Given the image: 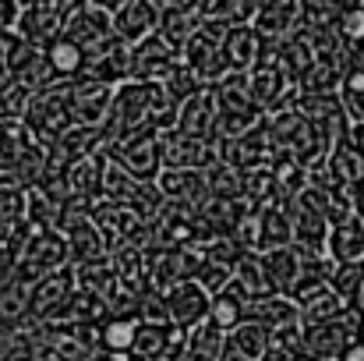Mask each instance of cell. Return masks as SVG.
<instances>
[{
	"mask_svg": "<svg viewBox=\"0 0 364 361\" xmlns=\"http://www.w3.org/2000/svg\"><path fill=\"white\" fill-rule=\"evenodd\" d=\"M36 280H39V273H32L25 266H14L7 273V280L0 283V337H11L28 323Z\"/></svg>",
	"mask_w": 364,
	"mask_h": 361,
	"instance_id": "6da1fadb",
	"label": "cell"
},
{
	"mask_svg": "<svg viewBox=\"0 0 364 361\" xmlns=\"http://www.w3.org/2000/svg\"><path fill=\"white\" fill-rule=\"evenodd\" d=\"M114 159H121L134 177L156 181L159 170H163V138L156 135V127L134 131V135H127L114 145Z\"/></svg>",
	"mask_w": 364,
	"mask_h": 361,
	"instance_id": "7a4b0ae2",
	"label": "cell"
},
{
	"mask_svg": "<svg viewBox=\"0 0 364 361\" xmlns=\"http://www.w3.org/2000/svg\"><path fill=\"white\" fill-rule=\"evenodd\" d=\"M114 93H117V85L89 78V75L71 82V117H75V124L107 127L110 110H114Z\"/></svg>",
	"mask_w": 364,
	"mask_h": 361,
	"instance_id": "3957f363",
	"label": "cell"
},
{
	"mask_svg": "<svg viewBox=\"0 0 364 361\" xmlns=\"http://www.w3.org/2000/svg\"><path fill=\"white\" fill-rule=\"evenodd\" d=\"M163 301H166V312H170V323L181 326V330H195L202 319H209V305H213V294L195 280H177L173 287L163 291Z\"/></svg>",
	"mask_w": 364,
	"mask_h": 361,
	"instance_id": "277c9868",
	"label": "cell"
},
{
	"mask_svg": "<svg viewBox=\"0 0 364 361\" xmlns=\"http://www.w3.org/2000/svg\"><path fill=\"white\" fill-rule=\"evenodd\" d=\"M75 283H78V273H75L71 266H60V269L43 273V276L36 280V287H32V315H28V319L50 323V319L68 305V298L75 294Z\"/></svg>",
	"mask_w": 364,
	"mask_h": 361,
	"instance_id": "5b68a950",
	"label": "cell"
},
{
	"mask_svg": "<svg viewBox=\"0 0 364 361\" xmlns=\"http://www.w3.org/2000/svg\"><path fill=\"white\" fill-rule=\"evenodd\" d=\"M159 18H163V7L156 0H131L114 14V32L121 36L124 43L134 46L145 36L159 32Z\"/></svg>",
	"mask_w": 364,
	"mask_h": 361,
	"instance_id": "8992f818",
	"label": "cell"
},
{
	"mask_svg": "<svg viewBox=\"0 0 364 361\" xmlns=\"http://www.w3.org/2000/svg\"><path fill=\"white\" fill-rule=\"evenodd\" d=\"M354 344V333L350 326L336 319H326V323H308L304 330V351L315 355V358H343V351Z\"/></svg>",
	"mask_w": 364,
	"mask_h": 361,
	"instance_id": "52a82bcc",
	"label": "cell"
},
{
	"mask_svg": "<svg viewBox=\"0 0 364 361\" xmlns=\"http://www.w3.org/2000/svg\"><path fill=\"white\" fill-rule=\"evenodd\" d=\"M216 93L213 89H198L191 93L184 103H181V114H177V131L188 135V138H205L209 127H216Z\"/></svg>",
	"mask_w": 364,
	"mask_h": 361,
	"instance_id": "ba28073f",
	"label": "cell"
},
{
	"mask_svg": "<svg viewBox=\"0 0 364 361\" xmlns=\"http://www.w3.org/2000/svg\"><path fill=\"white\" fill-rule=\"evenodd\" d=\"M159 192H163V199L188 202V206H202V199L209 195V177H205L202 170L166 167V170L159 174Z\"/></svg>",
	"mask_w": 364,
	"mask_h": 361,
	"instance_id": "9c48e42d",
	"label": "cell"
},
{
	"mask_svg": "<svg viewBox=\"0 0 364 361\" xmlns=\"http://www.w3.org/2000/svg\"><path fill=\"white\" fill-rule=\"evenodd\" d=\"M46 61H50V68H53V75H57L60 82H68V78H82V75L89 71V53H85V46H82L78 39H71L68 32L57 36V39L50 43Z\"/></svg>",
	"mask_w": 364,
	"mask_h": 361,
	"instance_id": "30bf717a",
	"label": "cell"
},
{
	"mask_svg": "<svg viewBox=\"0 0 364 361\" xmlns=\"http://www.w3.org/2000/svg\"><path fill=\"white\" fill-rule=\"evenodd\" d=\"M262 262H265V273H269V283H272L276 294H290L294 283H297L301 273H304V258H301L290 244L269 248V251L262 255Z\"/></svg>",
	"mask_w": 364,
	"mask_h": 361,
	"instance_id": "8fae6325",
	"label": "cell"
},
{
	"mask_svg": "<svg viewBox=\"0 0 364 361\" xmlns=\"http://www.w3.org/2000/svg\"><path fill=\"white\" fill-rule=\"evenodd\" d=\"M107 152L103 149H96V152H89V156H82L78 163H71L68 167V184H71V192L75 195H82V199H92V195H100L103 192V174H107Z\"/></svg>",
	"mask_w": 364,
	"mask_h": 361,
	"instance_id": "7c38bea8",
	"label": "cell"
},
{
	"mask_svg": "<svg viewBox=\"0 0 364 361\" xmlns=\"http://www.w3.org/2000/svg\"><path fill=\"white\" fill-rule=\"evenodd\" d=\"M258 28L247 25H234L223 28V57L230 64V71H251L258 64Z\"/></svg>",
	"mask_w": 364,
	"mask_h": 361,
	"instance_id": "4fadbf2b",
	"label": "cell"
},
{
	"mask_svg": "<svg viewBox=\"0 0 364 361\" xmlns=\"http://www.w3.org/2000/svg\"><path fill=\"white\" fill-rule=\"evenodd\" d=\"M234 283L247 294V301L265 298V294H276L272 283H269V273H265V262H262L258 251H244L241 258H237V266H234Z\"/></svg>",
	"mask_w": 364,
	"mask_h": 361,
	"instance_id": "5bb4252c",
	"label": "cell"
},
{
	"mask_svg": "<svg viewBox=\"0 0 364 361\" xmlns=\"http://www.w3.org/2000/svg\"><path fill=\"white\" fill-rule=\"evenodd\" d=\"M269 337H272V330H265L262 323H255V319H244L241 326H234L230 333H227V344L244 355L247 361H262L265 358V347H269Z\"/></svg>",
	"mask_w": 364,
	"mask_h": 361,
	"instance_id": "9a60e30c",
	"label": "cell"
},
{
	"mask_svg": "<svg viewBox=\"0 0 364 361\" xmlns=\"http://www.w3.org/2000/svg\"><path fill=\"white\" fill-rule=\"evenodd\" d=\"M294 241V231H290V220H287V213H279V209H265L262 213V234H258V248H283V244H290Z\"/></svg>",
	"mask_w": 364,
	"mask_h": 361,
	"instance_id": "2e32d148",
	"label": "cell"
},
{
	"mask_svg": "<svg viewBox=\"0 0 364 361\" xmlns=\"http://www.w3.org/2000/svg\"><path fill=\"white\" fill-rule=\"evenodd\" d=\"M166 347H170V330H166V326H156V323H141V326H138V337H134V347H131V351H134L138 358H149V361H152V358H159Z\"/></svg>",
	"mask_w": 364,
	"mask_h": 361,
	"instance_id": "e0dca14e",
	"label": "cell"
},
{
	"mask_svg": "<svg viewBox=\"0 0 364 361\" xmlns=\"http://www.w3.org/2000/svg\"><path fill=\"white\" fill-rule=\"evenodd\" d=\"M138 326L141 323H134V319H110L107 326H103V333H100V344L107 347V351H131L134 347V337H138Z\"/></svg>",
	"mask_w": 364,
	"mask_h": 361,
	"instance_id": "ac0fdd59",
	"label": "cell"
},
{
	"mask_svg": "<svg viewBox=\"0 0 364 361\" xmlns=\"http://www.w3.org/2000/svg\"><path fill=\"white\" fill-rule=\"evenodd\" d=\"M297 4H301V14H304L308 21H315V25H326V21L336 18L340 7H343V0H297Z\"/></svg>",
	"mask_w": 364,
	"mask_h": 361,
	"instance_id": "d6986e66",
	"label": "cell"
},
{
	"mask_svg": "<svg viewBox=\"0 0 364 361\" xmlns=\"http://www.w3.org/2000/svg\"><path fill=\"white\" fill-rule=\"evenodd\" d=\"M340 361H364V344H358V340H354V344L343 351V358H340Z\"/></svg>",
	"mask_w": 364,
	"mask_h": 361,
	"instance_id": "ffe728a7",
	"label": "cell"
},
{
	"mask_svg": "<svg viewBox=\"0 0 364 361\" xmlns=\"http://www.w3.org/2000/svg\"><path fill=\"white\" fill-rule=\"evenodd\" d=\"M350 294H354V305H358V312L364 315V273L358 276V283H354V291H350Z\"/></svg>",
	"mask_w": 364,
	"mask_h": 361,
	"instance_id": "44dd1931",
	"label": "cell"
},
{
	"mask_svg": "<svg viewBox=\"0 0 364 361\" xmlns=\"http://www.w3.org/2000/svg\"><path fill=\"white\" fill-rule=\"evenodd\" d=\"M92 4H100L103 11H110V14H117V11H121L124 4H131V0H92Z\"/></svg>",
	"mask_w": 364,
	"mask_h": 361,
	"instance_id": "7402d4cb",
	"label": "cell"
},
{
	"mask_svg": "<svg viewBox=\"0 0 364 361\" xmlns=\"http://www.w3.org/2000/svg\"><path fill=\"white\" fill-rule=\"evenodd\" d=\"M354 145H358V149H361V152H364V124H361V127H358V131H354Z\"/></svg>",
	"mask_w": 364,
	"mask_h": 361,
	"instance_id": "603a6c76",
	"label": "cell"
}]
</instances>
